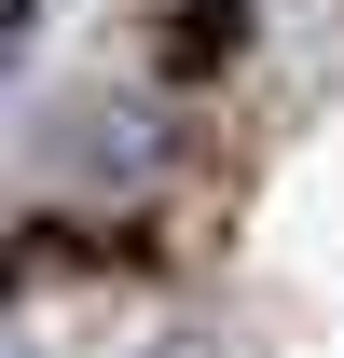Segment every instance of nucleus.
<instances>
[{"mask_svg":"<svg viewBox=\"0 0 344 358\" xmlns=\"http://www.w3.org/2000/svg\"><path fill=\"white\" fill-rule=\"evenodd\" d=\"M0 358H14V345H0Z\"/></svg>","mask_w":344,"mask_h":358,"instance_id":"f257e3e1","label":"nucleus"}]
</instances>
